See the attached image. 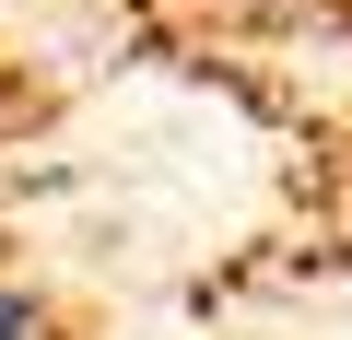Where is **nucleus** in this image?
<instances>
[{
	"instance_id": "obj_1",
	"label": "nucleus",
	"mask_w": 352,
	"mask_h": 340,
	"mask_svg": "<svg viewBox=\"0 0 352 340\" xmlns=\"http://www.w3.org/2000/svg\"><path fill=\"white\" fill-rule=\"evenodd\" d=\"M0 340H94V317L36 270H0Z\"/></svg>"
},
{
	"instance_id": "obj_2",
	"label": "nucleus",
	"mask_w": 352,
	"mask_h": 340,
	"mask_svg": "<svg viewBox=\"0 0 352 340\" xmlns=\"http://www.w3.org/2000/svg\"><path fill=\"white\" fill-rule=\"evenodd\" d=\"M36 117H47V82H36V71H0V141L36 129Z\"/></svg>"
}]
</instances>
